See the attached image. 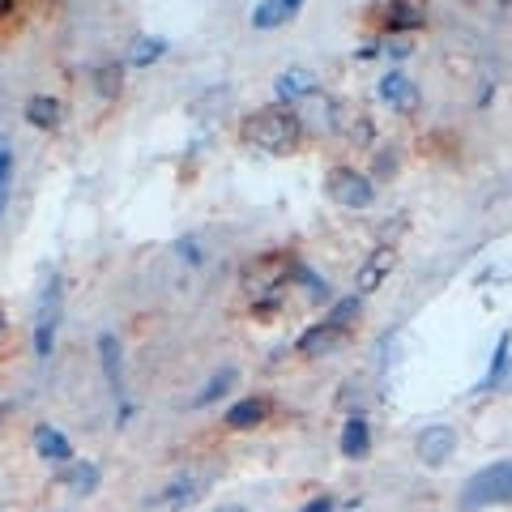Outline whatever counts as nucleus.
<instances>
[{
  "mask_svg": "<svg viewBox=\"0 0 512 512\" xmlns=\"http://www.w3.org/2000/svg\"><path fill=\"white\" fill-rule=\"evenodd\" d=\"M299 133H303V120L295 116L291 103H274V107L252 111L244 120V128H239L244 146H256L265 154H291L299 146Z\"/></svg>",
  "mask_w": 512,
  "mask_h": 512,
  "instance_id": "1",
  "label": "nucleus"
},
{
  "mask_svg": "<svg viewBox=\"0 0 512 512\" xmlns=\"http://www.w3.org/2000/svg\"><path fill=\"white\" fill-rule=\"evenodd\" d=\"M491 504H512V457L508 461H495V466L478 470L466 487H461V508L478 512V508H491Z\"/></svg>",
  "mask_w": 512,
  "mask_h": 512,
  "instance_id": "2",
  "label": "nucleus"
},
{
  "mask_svg": "<svg viewBox=\"0 0 512 512\" xmlns=\"http://www.w3.org/2000/svg\"><path fill=\"white\" fill-rule=\"evenodd\" d=\"M325 188H329L333 201L346 205V210H367V205L376 201L372 180H367V175H359L355 167H333L329 180H325Z\"/></svg>",
  "mask_w": 512,
  "mask_h": 512,
  "instance_id": "3",
  "label": "nucleus"
},
{
  "mask_svg": "<svg viewBox=\"0 0 512 512\" xmlns=\"http://www.w3.org/2000/svg\"><path fill=\"white\" fill-rule=\"evenodd\" d=\"M56 320H60V286H56V278H52V286H47L43 299H39V320H35V350H39V359L52 355Z\"/></svg>",
  "mask_w": 512,
  "mask_h": 512,
  "instance_id": "4",
  "label": "nucleus"
},
{
  "mask_svg": "<svg viewBox=\"0 0 512 512\" xmlns=\"http://www.w3.org/2000/svg\"><path fill=\"white\" fill-rule=\"evenodd\" d=\"M453 448H457V431L448 427V423H436V427H427L419 444H414V453H419L423 466H444L448 457H453Z\"/></svg>",
  "mask_w": 512,
  "mask_h": 512,
  "instance_id": "5",
  "label": "nucleus"
},
{
  "mask_svg": "<svg viewBox=\"0 0 512 512\" xmlns=\"http://www.w3.org/2000/svg\"><path fill=\"white\" fill-rule=\"evenodd\" d=\"M376 13H380L376 22H380L384 30H419V26L427 22V13L414 5V0H384Z\"/></svg>",
  "mask_w": 512,
  "mask_h": 512,
  "instance_id": "6",
  "label": "nucleus"
},
{
  "mask_svg": "<svg viewBox=\"0 0 512 512\" xmlns=\"http://www.w3.org/2000/svg\"><path fill=\"white\" fill-rule=\"evenodd\" d=\"M303 9V0H261V5L252 9V26L256 30H278L295 18V13Z\"/></svg>",
  "mask_w": 512,
  "mask_h": 512,
  "instance_id": "7",
  "label": "nucleus"
},
{
  "mask_svg": "<svg viewBox=\"0 0 512 512\" xmlns=\"http://www.w3.org/2000/svg\"><path fill=\"white\" fill-rule=\"evenodd\" d=\"M269 397H244V402H235L231 410H227V427H235V431H252V427H261L265 419H269Z\"/></svg>",
  "mask_w": 512,
  "mask_h": 512,
  "instance_id": "8",
  "label": "nucleus"
},
{
  "mask_svg": "<svg viewBox=\"0 0 512 512\" xmlns=\"http://www.w3.org/2000/svg\"><path fill=\"white\" fill-rule=\"evenodd\" d=\"M393 261H397V256H393V248H376L372 256H367V261H363V269H359V278H355V286H359V295H367V291H376V286H380L384 278H389V274H393Z\"/></svg>",
  "mask_w": 512,
  "mask_h": 512,
  "instance_id": "9",
  "label": "nucleus"
},
{
  "mask_svg": "<svg viewBox=\"0 0 512 512\" xmlns=\"http://www.w3.org/2000/svg\"><path fill=\"white\" fill-rule=\"evenodd\" d=\"M346 338V333L338 329V325H333V320L325 316V320H320V325H312L308 333H303V338H299V355H308V359H316V355H325V350H333V346H338Z\"/></svg>",
  "mask_w": 512,
  "mask_h": 512,
  "instance_id": "10",
  "label": "nucleus"
},
{
  "mask_svg": "<svg viewBox=\"0 0 512 512\" xmlns=\"http://www.w3.org/2000/svg\"><path fill=\"white\" fill-rule=\"evenodd\" d=\"M278 99L282 103H299V99H312L316 94V73L312 69H286L278 73Z\"/></svg>",
  "mask_w": 512,
  "mask_h": 512,
  "instance_id": "11",
  "label": "nucleus"
},
{
  "mask_svg": "<svg viewBox=\"0 0 512 512\" xmlns=\"http://www.w3.org/2000/svg\"><path fill=\"white\" fill-rule=\"evenodd\" d=\"M380 99L389 107H397V111H414V107H419V90H414V82L406 73H389L380 82Z\"/></svg>",
  "mask_w": 512,
  "mask_h": 512,
  "instance_id": "12",
  "label": "nucleus"
},
{
  "mask_svg": "<svg viewBox=\"0 0 512 512\" xmlns=\"http://www.w3.org/2000/svg\"><path fill=\"white\" fill-rule=\"evenodd\" d=\"M35 453L43 457V461H56V466H64V461H73V448H69V440L60 436L56 427H35Z\"/></svg>",
  "mask_w": 512,
  "mask_h": 512,
  "instance_id": "13",
  "label": "nucleus"
},
{
  "mask_svg": "<svg viewBox=\"0 0 512 512\" xmlns=\"http://www.w3.org/2000/svg\"><path fill=\"white\" fill-rule=\"evenodd\" d=\"M60 483L73 495H94L99 491V466H94V461H69V470H64Z\"/></svg>",
  "mask_w": 512,
  "mask_h": 512,
  "instance_id": "14",
  "label": "nucleus"
},
{
  "mask_svg": "<svg viewBox=\"0 0 512 512\" xmlns=\"http://www.w3.org/2000/svg\"><path fill=\"white\" fill-rule=\"evenodd\" d=\"M99 355H103L107 384L120 393L124 389V363H120V338H116V333H103V338H99Z\"/></svg>",
  "mask_w": 512,
  "mask_h": 512,
  "instance_id": "15",
  "label": "nucleus"
},
{
  "mask_svg": "<svg viewBox=\"0 0 512 512\" xmlns=\"http://www.w3.org/2000/svg\"><path fill=\"white\" fill-rule=\"evenodd\" d=\"M367 448H372V427H367L363 419H350V423L342 427V457L359 461Z\"/></svg>",
  "mask_w": 512,
  "mask_h": 512,
  "instance_id": "16",
  "label": "nucleus"
},
{
  "mask_svg": "<svg viewBox=\"0 0 512 512\" xmlns=\"http://www.w3.org/2000/svg\"><path fill=\"white\" fill-rule=\"evenodd\" d=\"M26 120L35 128H56L60 124V103L52 99V94H35V99L26 103Z\"/></svg>",
  "mask_w": 512,
  "mask_h": 512,
  "instance_id": "17",
  "label": "nucleus"
},
{
  "mask_svg": "<svg viewBox=\"0 0 512 512\" xmlns=\"http://www.w3.org/2000/svg\"><path fill=\"white\" fill-rule=\"evenodd\" d=\"M197 500V483H175V487H167L158 500H150V508H184V504H192Z\"/></svg>",
  "mask_w": 512,
  "mask_h": 512,
  "instance_id": "18",
  "label": "nucleus"
},
{
  "mask_svg": "<svg viewBox=\"0 0 512 512\" xmlns=\"http://www.w3.org/2000/svg\"><path fill=\"white\" fill-rule=\"evenodd\" d=\"M231 384H235V367H222V372H218V376H214V380H210V384H205V389L197 393V406H210V402H218V397L227 393Z\"/></svg>",
  "mask_w": 512,
  "mask_h": 512,
  "instance_id": "19",
  "label": "nucleus"
},
{
  "mask_svg": "<svg viewBox=\"0 0 512 512\" xmlns=\"http://www.w3.org/2000/svg\"><path fill=\"white\" fill-rule=\"evenodd\" d=\"M163 52H167V43H163V39H137V43H133V52H128V60H133V64H154Z\"/></svg>",
  "mask_w": 512,
  "mask_h": 512,
  "instance_id": "20",
  "label": "nucleus"
},
{
  "mask_svg": "<svg viewBox=\"0 0 512 512\" xmlns=\"http://www.w3.org/2000/svg\"><path fill=\"white\" fill-rule=\"evenodd\" d=\"M355 316H359V299H338V303H333V312H329V320H333V325H338L342 333L355 325Z\"/></svg>",
  "mask_w": 512,
  "mask_h": 512,
  "instance_id": "21",
  "label": "nucleus"
},
{
  "mask_svg": "<svg viewBox=\"0 0 512 512\" xmlns=\"http://www.w3.org/2000/svg\"><path fill=\"white\" fill-rule=\"evenodd\" d=\"M9 188H13V154L0 150V218H5V205H9Z\"/></svg>",
  "mask_w": 512,
  "mask_h": 512,
  "instance_id": "22",
  "label": "nucleus"
},
{
  "mask_svg": "<svg viewBox=\"0 0 512 512\" xmlns=\"http://www.w3.org/2000/svg\"><path fill=\"white\" fill-rule=\"evenodd\" d=\"M94 82H99V94H103V99L120 94V82H124V77H120V64H107V69H99V73H94Z\"/></svg>",
  "mask_w": 512,
  "mask_h": 512,
  "instance_id": "23",
  "label": "nucleus"
},
{
  "mask_svg": "<svg viewBox=\"0 0 512 512\" xmlns=\"http://www.w3.org/2000/svg\"><path fill=\"white\" fill-rule=\"evenodd\" d=\"M299 512H333V504L325 500V495H320V500H308V504H303Z\"/></svg>",
  "mask_w": 512,
  "mask_h": 512,
  "instance_id": "24",
  "label": "nucleus"
},
{
  "mask_svg": "<svg viewBox=\"0 0 512 512\" xmlns=\"http://www.w3.org/2000/svg\"><path fill=\"white\" fill-rule=\"evenodd\" d=\"M18 5V0H0V18H9V9Z\"/></svg>",
  "mask_w": 512,
  "mask_h": 512,
  "instance_id": "25",
  "label": "nucleus"
},
{
  "mask_svg": "<svg viewBox=\"0 0 512 512\" xmlns=\"http://www.w3.org/2000/svg\"><path fill=\"white\" fill-rule=\"evenodd\" d=\"M0 338H5V312H0Z\"/></svg>",
  "mask_w": 512,
  "mask_h": 512,
  "instance_id": "26",
  "label": "nucleus"
},
{
  "mask_svg": "<svg viewBox=\"0 0 512 512\" xmlns=\"http://www.w3.org/2000/svg\"><path fill=\"white\" fill-rule=\"evenodd\" d=\"M222 512H244V508H222Z\"/></svg>",
  "mask_w": 512,
  "mask_h": 512,
  "instance_id": "27",
  "label": "nucleus"
}]
</instances>
